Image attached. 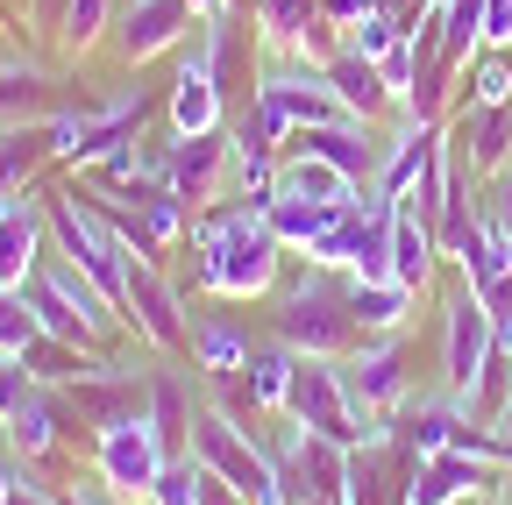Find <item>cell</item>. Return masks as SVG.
I'll return each mask as SVG.
<instances>
[{
    "label": "cell",
    "mask_w": 512,
    "mask_h": 505,
    "mask_svg": "<svg viewBox=\"0 0 512 505\" xmlns=\"http://www.w3.org/2000/svg\"><path fill=\"white\" fill-rule=\"evenodd\" d=\"M192 249H200V285L221 292V299L264 292V285L278 278V257H285V242L271 235V221L256 214V207L192 221Z\"/></svg>",
    "instance_id": "cell-1"
},
{
    "label": "cell",
    "mask_w": 512,
    "mask_h": 505,
    "mask_svg": "<svg viewBox=\"0 0 512 505\" xmlns=\"http://www.w3.org/2000/svg\"><path fill=\"white\" fill-rule=\"evenodd\" d=\"M192 456H200L207 477L242 491V505H292V484L278 477V463L256 449L228 413H192Z\"/></svg>",
    "instance_id": "cell-2"
},
{
    "label": "cell",
    "mask_w": 512,
    "mask_h": 505,
    "mask_svg": "<svg viewBox=\"0 0 512 505\" xmlns=\"http://www.w3.org/2000/svg\"><path fill=\"white\" fill-rule=\"evenodd\" d=\"M278 335L299 349V356H342L363 328H356V313H349V285H335V278H306L292 299H285V313H278Z\"/></svg>",
    "instance_id": "cell-3"
},
{
    "label": "cell",
    "mask_w": 512,
    "mask_h": 505,
    "mask_svg": "<svg viewBox=\"0 0 512 505\" xmlns=\"http://www.w3.org/2000/svg\"><path fill=\"white\" fill-rule=\"evenodd\" d=\"M491 356H498V321L484 313L477 292H456L448 313H441V370H448V392L463 406H477V385H484Z\"/></svg>",
    "instance_id": "cell-4"
},
{
    "label": "cell",
    "mask_w": 512,
    "mask_h": 505,
    "mask_svg": "<svg viewBox=\"0 0 512 505\" xmlns=\"http://www.w3.org/2000/svg\"><path fill=\"white\" fill-rule=\"evenodd\" d=\"M342 385H349V406L363 420V441H384V413L406 399V349H399V335H363V349L342 363Z\"/></svg>",
    "instance_id": "cell-5"
},
{
    "label": "cell",
    "mask_w": 512,
    "mask_h": 505,
    "mask_svg": "<svg viewBox=\"0 0 512 505\" xmlns=\"http://www.w3.org/2000/svg\"><path fill=\"white\" fill-rule=\"evenodd\" d=\"M93 470H100V484L121 491V498H150L157 477H164V434L150 427V413H128V420L100 427Z\"/></svg>",
    "instance_id": "cell-6"
},
{
    "label": "cell",
    "mask_w": 512,
    "mask_h": 505,
    "mask_svg": "<svg viewBox=\"0 0 512 505\" xmlns=\"http://www.w3.org/2000/svg\"><path fill=\"white\" fill-rule=\"evenodd\" d=\"M285 413H292L306 434H328V441H363V420H356L349 385H342V363H328V356H299Z\"/></svg>",
    "instance_id": "cell-7"
},
{
    "label": "cell",
    "mask_w": 512,
    "mask_h": 505,
    "mask_svg": "<svg viewBox=\"0 0 512 505\" xmlns=\"http://www.w3.org/2000/svg\"><path fill=\"white\" fill-rule=\"evenodd\" d=\"M456 171L463 178L512 171V114L505 107H463V121H456Z\"/></svg>",
    "instance_id": "cell-8"
},
{
    "label": "cell",
    "mask_w": 512,
    "mask_h": 505,
    "mask_svg": "<svg viewBox=\"0 0 512 505\" xmlns=\"http://www.w3.org/2000/svg\"><path fill=\"white\" fill-rule=\"evenodd\" d=\"M171 129H178V136H214V129H221V72H214V50H192L185 65H178Z\"/></svg>",
    "instance_id": "cell-9"
},
{
    "label": "cell",
    "mask_w": 512,
    "mask_h": 505,
    "mask_svg": "<svg viewBox=\"0 0 512 505\" xmlns=\"http://www.w3.org/2000/svg\"><path fill=\"white\" fill-rule=\"evenodd\" d=\"M114 29H121V57H128V65H150V57H164L192 29V8H185V0H128V15Z\"/></svg>",
    "instance_id": "cell-10"
},
{
    "label": "cell",
    "mask_w": 512,
    "mask_h": 505,
    "mask_svg": "<svg viewBox=\"0 0 512 505\" xmlns=\"http://www.w3.org/2000/svg\"><path fill=\"white\" fill-rule=\"evenodd\" d=\"M128 321H136L157 349H178V342H185V328H178V299H171V285L150 271V257L128 264Z\"/></svg>",
    "instance_id": "cell-11"
},
{
    "label": "cell",
    "mask_w": 512,
    "mask_h": 505,
    "mask_svg": "<svg viewBox=\"0 0 512 505\" xmlns=\"http://www.w3.org/2000/svg\"><path fill=\"white\" fill-rule=\"evenodd\" d=\"M221 157H228V143L221 136H178V150H171V193L178 200H192V207H207L214 193H221Z\"/></svg>",
    "instance_id": "cell-12"
},
{
    "label": "cell",
    "mask_w": 512,
    "mask_h": 505,
    "mask_svg": "<svg viewBox=\"0 0 512 505\" xmlns=\"http://www.w3.org/2000/svg\"><path fill=\"white\" fill-rule=\"evenodd\" d=\"M320 72H328V86H335V100L356 114V121H377L384 107H392V86H384V72L370 65V57H356L349 43L328 57V65H320Z\"/></svg>",
    "instance_id": "cell-13"
},
{
    "label": "cell",
    "mask_w": 512,
    "mask_h": 505,
    "mask_svg": "<svg viewBox=\"0 0 512 505\" xmlns=\"http://www.w3.org/2000/svg\"><path fill=\"white\" fill-rule=\"evenodd\" d=\"M299 150H306V157H328V164H342L349 178H370V171H377L370 121H328V129H299Z\"/></svg>",
    "instance_id": "cell-14"
},
{
    "label": "cell",
    "mask_w": 512,
    "mask_h": 505,
    "mask_svg": "<svg viewBox=\"0 0 512 505\" xmlns=\"http://www.w3.org/2000/svg\"><path fill=\"white\" fill-rule=\"evenodd\" d=\"M406 434H413V449H420V456H441V449H470V441H477V434H470V406H463L456 392H448V399H420Z\"/></svg>",
    "instance_id": "cell-15"
},
{
    "label": "cell",
    "mask_w": 512,
    "mask_h": 505,
    "mask_svg": "<svg viewBox=\"0 0 512 505\" xmlns=\"http://www.w3.org/2000/svg\"><path fill=\"white\" fill-rule=\"evenodd\" d=\"M36 257H43V221L36 207L8 200V214H0V285H29L36 278Z\"/></svg>",
    "instance_id": "cell-16"
},
{
    "label": "cell",
    "mask_w": 512,
    "mask_h": 505,
    "mask_svg": "<svg viewBox=\"0 0 512 505\" xmlns=\"http://www.w3.org/2000/svg\"><path fill=\"white\" fill-rule=\"evenodd\" d=\"M406 306H413V285H399V278H349V313L363 335H399Z\"/></svg>",
    "instance_id": "cell-17"
},
{
    "label": "cell",
    "mask_w": 512,
    "mask_h": 505,
    "mask_svg": "<svg viewBox=\"0 0 512 505\" xmlns=\"http://www.w3.org/2000/svg\"><path fill=\"white\" fill-rule=\"evenodd\" d=\"M278 193H299V200H320V207H349L356 200V178L342 171V164H328V157H292V164H278Z\"/></svg>",
    "instance_id": "cell-18"
},
{
    "label": "cell",
    "mask_w": 512,
    "mask_h": 505,
    "mask_svg": "<svg viewBox=\"0 0 512 505\" xmlns=\"http://www.w3.org/2000/svg\"><path fill=\"white\" fill-rule=\"evenodd\" d=\"M249 406H264V413H285L292 399V370H299V349L292 342H271V349H249Z\"/></svg>",
    "instance_id": "cell-19"
},
{
    "label": "cell",
    "mask_w": 512,
    "mask_h": 505,
    "mask_svg": "<svg viewBox=\"0 0 512 505\" xmlns=\"http://www.w3.org/2000/svg\"><path fill=\"white\" fill-rule=\"evenodd\" d=\"M434 249H441V242H434V228H427L413 207H399V221H392V278L420 292V285L434 278Z\"/></svg>",
    "instance_id": "cell-20"
},
{
    "label": "cell",
    "mask_w": 512,
    "mask_h": 505,
    "mask_svg": "<svg viewBox=\"0 0 512 505\" xmlns=\"http://www.w3.org/2000/svg\"><path fill=\"white\" fill-rule=\"evenodd\" d=\"M264 221H271V235H278L285 249H313V242H320V228L335 221V207H320V200H299V193H278V200L264 207Z\"/></svg>",
    "instance_id": "cell-21"
},
{
    "label": "cell",
    "mask_w": 512,
    "mask_h": 505,
    "mask_svg": "<svg viewBox=\"0 0 512 505\" xmlns=\"http://www.w3.org/2000/svg\"><path fill=\"white\" fill-rule=\"evenodd\" d=\"M484 50V0H441V65H470Z\"/></svg>",
    "instance_id": "cell-22"
},
{
    "label": "cell",
    "mask_w": 512,
    "mask_h": 505,
    "mask_svg": "<svg viewBox=\"0 0 512 505\" xmlns=\"http://www.w3.org/2000/svg\"><path fill=\"white\" fill-rule=\"evenodd\" d=\"M192 363H200L207 377H235L249 363V342L228 321H200V328H192Z\"/></svg>",
    "instance_id": "cell-23"
},
{
    "label": "cell",
    "mask_w": 512,
    "mask_h": 505,
    "mask_svg": "<svg viewBox=\"0 0 512 505\" xmlns=\"http://www.w3.org/2000/svg\"><path fill=\"white\" fill-rule=\"evenodd\" d=\"M43 157H50V143L29 136L22 121H8V129H0V193H22V178H29Z\"/></svg>",
    "instance_id": "cell-24"
},
{
    "label": "cell",
    "mask_w": 512,
    "mask_h": 505,
    "mask_svg": "<svg viewBox=\"0 0 512 505\" xmlns=\"http://www.w3.org/2000/svg\"><path fill=\"white\" fill-rule=\"evenodd\" d=\"M463 86H470V107H512V57L505 50H484L463 65Z\"/></svg>",
    "instance_id": "cell-25"
},
{
    "label": "cell",
    "mask_w": 512,
    "mask_h": 505,
    "mask_svg": "<svg viewBox=\"0 0 512 505\" xmlns=\"http://www.w3.org/2000/svg\"><path fill=\"white\" fill-rule=\"evenodd\" d=\"M8 427H15V449H22V456H43L50 441H57V413H50V392L36 385V392H29V399H22V406L8 413Z\"/></svg>",
    "instance_id": "cell-26"
},
{
    "label": "cell",
    "mask_w": 512,
    "mask_h": 505,
    "mask_svg": "<svg viewBox=\"0 0 512 505\" xmlns=\"http://www.w3.org/2000/svg\"><path fill=\"white\" fill-rule=\"evenodd\" d=\"M36 335H43V321H36L29 292L22 285H0V356H22Z\"/></svg>",
    "instance_id": "cell-27"
},
{
    "label": "cell",
    "mask_w": 512,
    "mask_h": 505,
    "mask_svg": "<svg viewBox=\"0 0 512 505\" xmlns=\"http://www.w3.org/2000/svg\"><path fill=\"white\" fill-rule=\"evenodd\" d=\"M150 427L164 434V449H171L178 434H192V406H185V392H178V377H171V370L150 377Z\"/></svg>",
    "instance_id": "cell-28"
},
{
    "label": "cell",
    "mask_w": 512,
    "mask_h": 505,
    "mask_svg": "<svg viewBox=\"0 0 512 505\" xmlns=\"http://www.w3.org/2000/svg\"><path fill=\"white\" fill-rule=\"evenodd\" d=\"M107 29H114V0H64V22H57L64 50H86V43H100Z\"/></svg>",
    "instance_id": "cell-29"
},
{
    "label": "cell",
    "mask_w": 512,
    "mask_h": 505,
    "mask_svg": "<svg viewBox=\"0 0 512 505\" xmlns=\"http://www.w3.org/2000/svg\"><path fill=\"white\" fill-rule=\"evenodd\" d=\"M43 114V72L36 65H0V121Z\"/></svg>",
    "instance_id": "cell-30"
},
{
    "label": "cell",
    "mask_w": 512,
    "mask_h": 505,
    "mask_svg": "<svg viewBox=\"0 0 512 505\" xmlns=\"http://www.w3.org/2000/svg\"><path fill=\"white\" fill-rule=\"evenodd\" d=\"M157 505H207V470H192V463H164V477H157V491H150Z\"/></svg>",
    "instance_id": "cell-31"
},
{
    "label": "cell",
    "mask_w": 512,
    "mask_h": 505,
    "mask_svg": "<svg viewBox=\"0 0 512 505\" xmlns=\"http://www.w3.org/2000/svg\"><path fill=\"white\" fill-rule=\"evenodd\" d=\"M399 36H406V29H392V15H384V8H370V15H363V22L349 29V50H356V57H370V65H377V57L392 50Z\"/></svg>",
    "instance_id": "cell-32"
},
{
    "label": "cell",
    "mask_w": 512,
    "mask_h": 505,
    "mask_svg": "<svg viewBox=\"0 0 512 505\" xmlns=\"http://www.w3.org/2000/svg\"><path fill=\"white\" fill-rule=\"evenodd\" d=\"M29 392H36V377L22 370V356H0V420H8Z\"/></svg>",
    "instance_id": "cell-33"
},
{
    "label": "cell",
    "mask_w": 512,
    "mask_h": 505,
    "mask_svg": "<svg viewBox=\"0 0 512 505\" xmlns=\"http://www.w3.org/2000/svg\"><path fill=\"white\" fill-rule=\"evenodd\" d=\"M512 43V0H484V50Z\"/></svg>",
    "instance_id": "cell-34"
},
{
    "label": "cell",
    "mask_w": 512,
    "mask_h": 505,
    "mask_svg": "<svg viewBox=\"0 0 512 505\" xmlns=\"http://www.w3.org/2000/svg\"><path fill=\"white\" fill-rule=\"evenodd\" d=\"M313 8L328 15V29H356V22H363V15L377 8V0H313Z\"/></svg>",
    "instance_id": "cell-35"
},
{
    "label": "cell",
    "mask_w": 512,
    "mask_h": 505,
    "mask_svg": "<svg viewBox=\"0 0 512 505\" xmlns=\"http://www.w3.org/2000/svg\"><path fill=\"white\" fill-rule=\"evenodd\" d=\"M491 221L512 235V171H498V178H491Z\"/></svg>",
    "instance_id": "cell-36"
},
{
    "label": "cell",
    "mask_w": 512,
    "mask_h": 505,
    "mask_svg": "<svg viewBox=\"0 0 512 505\" xmlns=\"http://www.w3.org/2000/svg\"><path fill=\"white\" fill-rule=\"evenodd\" d=\"M29 15H36V29H57L64 15H57V0H29Z\"/></svg>",
    "instance_id": "cell-37"
},
{
    "label": "cell",
    "mask_w": 512,
    "mask_h": 505,
    "mask_svg": "<svg viewBox=\"0 0 512 505\" xmlns=\"http://www.w3.org/2000/svg\"><path fill=\"white\" fill-rule=\"evenodd\" d=\"M0 505H57V498H43V491H29V484H15V491L0 498Z\"/></svg>",
    "instance_id": "cell-38"
},
{
    "label": "cell",
    "mask_w": 512,
    "mask_h": 505,
    "mask_svg": "<svg viewBox=\"0 0 512 505\" xmlns=\"http://www.w3.org/2000/svg\"><path fill=\"white\" fill-rule=\"evenodd\" d=\"M15 484H29V477H15V470H8V463H0V498H8V491H15Z\"/></svg>",
    "instance_id": "cell-39"
},
{
    "label": "cell",
    "mask_w": 512,
    "mask_h": 505,
    "mask_svg": "<svg viewBox=\"0 0 512 505\" xmlns=\"http://www.w3.org/2000/svg\"><path fill=\"white\" fill-rule=\"evenodd\" d=\"M185 8H200V15H221V0H185Z\"/></svg>",
    "instance_id": "cell-40"
},
{
    "label": "cell",
    "mask_w": 512,
    "mask_h": 505,
    "mask_svg": "<svg viewBox=\"0 0 512 505\" xmlns=\"http://www.w3.org/2000/svg\"><path fill=\"white\" fill-rule=\"evenodd\" d=\"M498 505H512V484H505V491H498Z\"/></svg>",
    "instance_id": "cell-41"
},
{
    "label": "cell",
    "mask_w": 512,
    "mask_h": 505,
    "mask_svg": "<svg viewBox=\"0 0 512 505\" xmlns=\"http://www.w3.org/2000/svg\"><path fill=\"white\" fill-rule=\"evenodd\" d=\"M306 505H335V498H306Z\"/></svg>",
    "instance_id": "cell-42"
},
{
    "label": "cell",
    "mask_w": 512,
    "mask_h": 505,
    "mask_svg": "<svg viewBox=\"0 0 512 505\" xmlns=\"http://www.w3.org/2000/svg\"><path fill=\"white\" fill-rule=\"evenodd\" d=\"M0 427H8V420H0Z\"/></svg>",
    "instance_id": "cell-43"
}]
</instances>
